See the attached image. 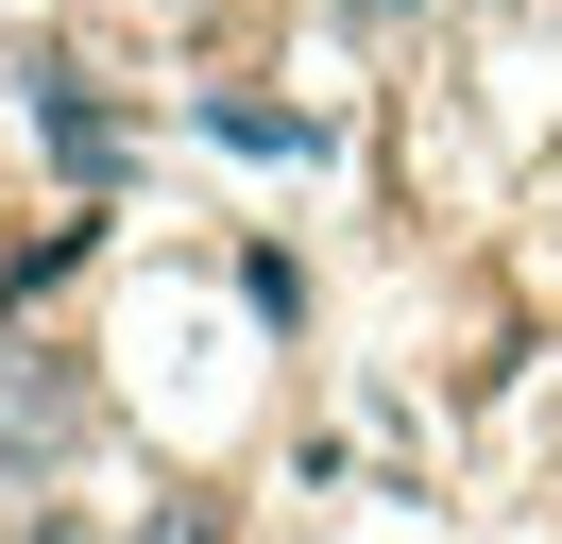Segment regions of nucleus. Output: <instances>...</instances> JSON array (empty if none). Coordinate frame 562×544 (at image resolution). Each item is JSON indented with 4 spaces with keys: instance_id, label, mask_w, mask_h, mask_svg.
I'll return each instance as SVG.
<instances>
[{
    "instance_id": "obj_1",
    "label": "nucleus",
    "mask_w": 562,
    "mask_h": 544,
    "mask_svg": "<svg viewBox=\"0 0 562 544\" xmlns=\"http://www.w3.org/2000/svg\"><path fill=\"white\" fill-rule=\"evenodd\" d=\"M358 18H409V0H358Z\"/></svg>"
}]
</instances>
